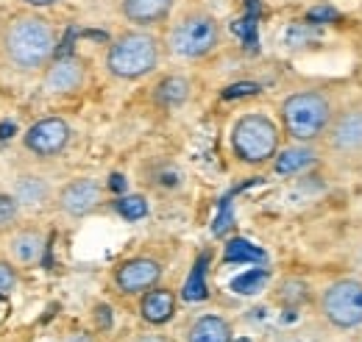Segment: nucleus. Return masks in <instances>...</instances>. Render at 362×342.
Here are the masks:
<instances>
[{
    "label": "nucleus",
    "mask_w": 362,
    "mask_h": 342,
    "mask_svg": "<svg viewBox=\"0 0 362 342\" xmlns=\"http://www.w3.org/2000/svg\"><path fill=\"white\" fill-rule=\"evenodd\" d=\"M6 56L11 64H17L20 70H37V67H45L47 61L59 53V45H56V34H53V25L42 20V17H17L6 37Z\"/></svg>",
    "instance_id": "f257e3e1"
},
{
    "label": "nucleus",
    "mask_w": 362,
    "mask_h": 342,
    "mask_svg": "<svg viewBox=\"0 0 362 342\" xmlns=\"http://www.w3.org/2000/svg\"><path fill=\"white\" fill-rule=\"evenodd\" d=\"M334 120V106L332 98L320 89H304V92H293L284 103H281V123L287 136H293L296 142H315L320 139Z\"/></svg>",
    "instance_id": "f03ea898"
},
{
    "label": "nucleus",
    "mask_w": 362,
    "mask_h": 342,
    "mask_svg": "<svg viewBox=\"0 0 362 342\" xmlns=\"http://www.w3.org/2000/svg\"><path fill=\"white\" fill-rule=\"evenodd\" d=\"M159 64V42L156 37L145 31H129L120 40L109 45L106 53V67L115 78L136 81L148 73H153Z\"/></svg>",
    "instance_id": "7ed1b4c3"
},
{
    "label": "nucleus",
    "mask_w": 362,
    "mask_h": 342,
    "mask_svg": "<svg viewBox=\"0 0 362 342\" xmlns=\"http://www.w3.org/2000/svg\"><path fill=\"white\" fill-rule=\"evenodd\" d=\"M234 156L245 165H262L279 153V129L265 114H245L231 131Z\"/></svg>",
    "instance_id": "20e7f679"
},
{
    "label": "nucleus",
    "mask_w": 362,
    "mask_h": 342,
    "mask_svg": "<svg viewBox=\"0 0 362 342\" xmlns=\"http://www.w3.org/2000/svg\"><path fill=\"white\" fill-rule=\"evenodd\" d=\"M221 42V25L206 11L184 14L170 31V47L184 59H201L212 53Z\"/></svg>",
    "instance_id": "39448f33"
},
{
    "label": "nucleus",
    "mask_w": 362,
    "mask_h": 342,
    "mask_svg": "<svg viewBox=\"0 0 362 342\" xmlns=\"http://www.w3.org/2000/svg\"><path fill=\"white\" fill-rule=\"evenodd\" d=\"M320 314L334 329H360L362 326V281L337 278L320 295Z\"/></svg>",
    "instance_id": "423d86ee"
},
{
    "label": "nucleus",
    "mask_w": 362,
    "mask_h": 342,
    "mask_svg": "<svg viewBox=\"0 0 362 342\" xmlns=\"http://www.w3.org/2000/svg\"><path fill=\"white\" fill-rule=\"evenodd\" d=\"M326 145L343 162L362 159V106L334 114L332 126L326 131Z\"/></svg>",
    "instance_id": "0eeeda50"
},
{
    "label": "nucleus",
    "mask_w": 362,
    "mask_h": 342,
    "mask_svg": "<svg viewBox=\"0 0 362 342\" xmlns=\"http://www.w3.org/2000/svg\"><path fill=\"white\" fill-rule=\"evenodd\" d=\"M159 278H162V264L156 259H148V256L129 259L115 273V284L126 295H136V293L153 290L159 284Z\"/></svg>",
    "instance_id": "6e6552de"
},
{
    "label": "nucleus",
    "mask_w": 362,
    "mask_h": 342,
    "mask_svg": "<svg viewBox=\"0 0 362 342\" xmlns=\"http://www.w3.org/2000/svg\"><path fill=\"white\" fill-rule=\"evenodd\" d=\"M70 142V126L62 117H45L25 134V148L37 156H56Z\"/></svg>",
    "instance_id": "1a4fd4ad"
},
{
    "label": "nucleus",
    "mask_w": 362,
    "mask_h": 342,
    "mask_svg": "<svg viewBox=\"0 0 362 342\" xmlns=\"http://www.w3.org/2000/svg\"><path fill=\"white\" fill-rule=\"evenodd\" d=\"M100 204V184L95 178H78L67 184L59 195V206L70 217H84Z\"/></svg>",
    "instance_id": "9d476101"
},
{
    "label": "nucleus",
    "mask_w": 362,
    "mask_h": 342,
    "mask_svg": "<svg viewBox=\"0 0 362 342\" xmlns=\"http://www.w3.org/2000/svg\"><path fill=\"white\" fill-rule=\"evenodd\" d=\"M84 84V64L73 56H59L53 67H47L45 86L50 92H73Z\"/></svg>",
    "instance_id": "9b49d317"
},
{
    "label": "nucleus",
    "mask_w": 362,
    "mask_h": 342,
    "mask_svg": "<svg viewBox=\"0 0 362 342\" xmlns=\"http://www.w3.org/2000/svg\"><path fill=\"white\" fill-rule=\"evenodd\" d=\"M173 8V0H123V17L136 25H156Z\"/></svg>",
    "instance_id": "f8f14e48"
},
{
    "label": "nucleus",
    "mask_w": 362,
    "mask_h": 342,
    "mask_svg": "<svg viewBox=\"0 0 362 342\" xmlns=\"http://www.w3.org/2000/svg\"><path fill=\"white\" fill-rule=\"evenodd\" d=\"M139 312L148 323L153 326H162L168 323L173 314H176V298L170 290H148L142 295V303H139Z\"/></svg>",
    "instance_id": "ddd939ff"
},
{
    "label": "nucleus",
    "mask_w": 362,
    "mask_h": 342,
    "mask_svg": "<svg viewBox=\"0 0 362 342\" xmlns=\"http://www.w3.org/2000/svg\"><path fill=\"white\" fill-rule=\"evenodd\" d=\"M317 153L310 148V145H304V142H298V145H293V148H284L281 153H276V162H273V167L279 175H298V172L310 170L313 165H315Z\"/></svg>",
    "instance_id": "4468645a"
},
{
    "label": "nucleus",
    "mask_w": 362,
    "mask_h": 342,
    "mask_svg": "<svg viewBox=\"0 0 362 342\" xmlns=\"http://www.w3.org/2000/svg\"><path fill=\"white\" fill-rule=\"evenodd\" d=\"M189 342H231V326L218 314H204L192 323Z\"/></svg>",
    "instance_id": "2eb2a0df"
},
{
    "label": "nucleus",
    "mask_w": 362,
    "mask_h": 342,
    "mask_svg": "<svg viewBox=\"0 0 362 342\" xmlns=\"http://www.w3.org/2000/svg\"><path fill=\"white\" fill-rule=\"evenodd\" d=\"M187 95H189V84L181 76H170V78H165L162 84L156 86V100L162 106H181L187 100Z\"/></svg>",
    "instance_id": "dca6fc26"
},
{
    "label": "nucleus",
    "mask_w": 362,
    "mask_h": 342,
    "mask_svg": "<svg viewBox=\"0 0 362 342\" xmlns=\"http://www.w3.org/2000/svg\"><path fill=\"white\" fill-rule=\"evenodd\" d=\"M42 237L40 234H20V237H14V242H11V251H14V256L20 259V261H25V264H31V261H37V259L42 256Z\"/></svg>",
    "instance_id": "f3484780"
},
{
    "label": "nucleus",
    "mask_w": 362,
    "mask_h": 342,
    "mask_svg": "<svg viewBox=\"0 0 362 342\" xmlns=\"http://www.w3.org/2000/svg\"><path fill=\"white\" fill-rule=\"evenodd\" d=\"M204 264H206V256H201L198 261H195V267H192V273H189V278H187V284H184V290H181L184 300H204V298H206Z\"/></svg>",
    "instance_id": "a211bd4d"
},
{
    "label": "nucleus",
    "mask_w": 362,
    "mask_h": 342,
    "mask_svg": "<svg viewBox=\"0 0 362 342\" xmlns=\"http://www.w3.org/2000/svg\"><path fill=\"white\" fill-rule=\"evenodd\" d=\"M226 261H265V254L248 240H231L226 245Z\"/></svg>",
    "instance_id": "6ab92c4d"
},
{
    "label": "nucleus",
    "mask_w": 362,
    "mask_h": 342,
    "mask_svg": "<svg viewBox=\"0 0 362 342\" xmlns=\"http://www.w3.org/2000/svg\"><path fill=\"white\" fill-rule=\"evenodd\" d=\"M265 281H268L265 270H248V273H243V276H237L231 281V290L240 293V295H254V293H259L265 287Z\"/></svg>",
    "instance_id": "aec40b11"
},
{
    "label": "nucleus",
    "mask_w": 362,
    "mask_h": 342,
    "mask_svg": "<svg viewBox=\"0 0 362 342\" xmlns=\"http://www.w3.org/2000/svg\"><path fill=\"white\" fill-rule=\"evenodd\" d=\"M117 212H120V217H126L129 223H136V220H142L148 214V201L142 195H123L117 201Z\"/></svg>",
    "instance_id": "412c9836"
},
{
    "label": "nucleus",
    "mask_w": 362,
    "mask_h": 342,
    "mask_svg": "<svg viewBox=\"0 0 362 342\" xmlns=\"http://www.w3.org/2000/svg\"><path fill=\"white\" fill-rule=\"evenodd\" d=\"M17 195H20V201L40 204V201L45 198V184H42L40 178H25V181H20V187H17Z\"/></svg>",
    "instance_id": "4be33fe9"
},
{
    "label": "nucleus",
    "mask_w": 362,
    "mask_h": 342,
    "mask_svg": "<svg viewBox=\"0 0 362 342\" xmlns=\"http://www.w3.org/2000/svg\"><path fill=\"white\" fill-rule=\"evenodd\" d=\"M259 92V84L254 81H240V84H231L223 89V98L226 100H234V98H248V95H257Z\"/></svg>",
    "instance_id": "5701e85b"
},
{
    "label": "nucleus",
    "mask_w": 362,
    "mask_h": 342,
    "mask_svg": "<svg viewBox=\"0 0 362 342\" xmlns=\"http://www.w3.org/2000/svg\"><path fill=\"white\" fill-rule=\"evenodd\" d=\"M281 298L290 300V303H296V300H304V298H307V284H304V281H287V284H284V293H281Z\"/></svg>",
    "instance_id": "b1692460"
},
{
    "label": "nucleus",
    "mask_w": 362,
    "mask_h": 342,
    "mask_svg": "<svg viewBox=\"0 0 362 342\" xmlns=\"http://www.w3.org/2000/svg\"><path fill=\"white\" fill-rule=\"evenodd\" d=\"M17 217V198H8V195H0V225L11 223Z\"/></svg>",
    "instance_id": "393cba45"
},
{
    "label": "nucleus",
    "mask_w": 362,
    "mask_h": 342,
    "mask_svg": "<svg viewBox=\"0 0 362 342\" xmlns=\"http://www.w3.org/2000/svg\"><path fill=\"white\" fill-rule=\"evenodd\" d=\"M234 31H237L240 37H245L248 47H257V25H254V20H240V23L234 25Z\"/></svg>",
    "instance_id": "a878e982"
},
{
    "label": "nucleus",
    "mask_w": 362,
    "mask_h": 342,
    "mask_svg": "<svg viewBox=\"0 0 362 342\" xmlns=\"http://www.w3.org/2000/svg\"><path fill=\"white\" fill-rule=\"evenodd\" d=\"M228 225H231V209H228V198H226V201H223V209H221V217L215 220V225H212V231H215V234L221 237V234L226 231Z\"/></svg>",
    "instance_id": "bb28decb"
},
{
    "label": "nucleus",
    "mask_w": 362,
    "mask_h": 342,
    "mask_svg": "<svg viewBox=\"0 0 362 342\" xmlns=\"http://www.w3.org/2000/svg\"><path fill=\"white\" fill-rule=\"evenodd\" d=\"M14 284H17L14 270H11L8 264H3V261H0V293H3V290H11Z\"/></svg>",
    "instance_id": "cd10ccee"
},
{
    "label": "nucleus",
    "mask_w": 362,
    "mask_h": 342,
    "mask_svg": "<svg viewBox=\"0 0 362 342\" xmlns=\"http://www.w3.org/2000/svg\"><path fill=\"white\" fill-rule=\"evenodd\" d=\"M334 17H337L334 8H313V11H310V23H329V20H334Z\"/></svg>",
    "instance_id": "c85d7f7f"
},
{
    "label": "nucleus",
    "mask_w": 362,
    "mask_h": 342,
    "mask_svg": "<svg viewBox=\"0 0 362 342\" xmlns=\"http://www.w3.org/2000/svg\"><path fill=\"white\" fill-rule=\"evenodd\" d=\"M109 187H112L115 192H123V189H126V178L115 172V175H112V181H109Z\"/></svg>",
    "instance_id": "c756f323"
},
{
    "label": "nucleus",
    "mask_w": 362,
    "mask_h": 342,
    "mask_svg": "<svg viewBox=\"0 0 362 342\" xmlns=\"http://www.w3.org/2000/svg\"><path fill=\"white\" fill-rule=\"evenodd\" d=\"M14 123H3V126H0V139H8V136H14Z\"/></svg>",
    "instance_id": "7c9ffc66"
},
{
    "label": "nucleus",
    "mask_w": 362,
    "mask_h": 342,
    "mask_svg": "<svg viewBox=\"0 0 362 342\" xmlns=\"http://www.w3.org/2000/svg\"><path fill=\"white\" fill-rule=\"evenodd\" d=\"M23 3H28V6H53L59 0H23Z\"/></svg>",
    "instance_id": "2f4dec72"
},
{
    "label": "nucleus",
    "mask_w": 362,
    "mask_h": 342,
    "mask_svg": "<svg viewBox=\"0 0 362 342\" xmlns=\"http://www.w3.org/2000/svg\"><path fill=\"white\" fill-rule=\"evenodd\" d=\"M139 342H168V340H162V337H142Z\"/></svg>",
    "instance_id": "473e14b6"
}]
</instances>
